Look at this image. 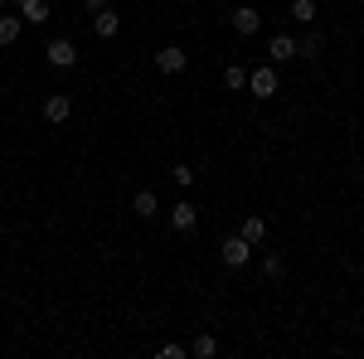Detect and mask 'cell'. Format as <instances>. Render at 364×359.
<instances>
[{
  "label": "cell",
  "mask_w": 364,
  "mask_h": 359,
  "mask_svg": "<svg viewBox=\"0 0 364 359\" xmlns=\"http://www.w3.org/2000/svg\"><path fill=\"white\" fill-rule=\"evenodd\" d=\"M44 58H49V68H78V44L58 34V39L44 44Z\"/></svg>",
  "instance_id": "obj_1"
},
{
  "label": "cell",
  "mask_w": 364,
  "mask_h": 359,
  "mask_svg": "<svg viewBox=\"0 0 364 359\" xmlns=\"http://www.w3.org/2000/svg\"><path fill=\"white\" fill-rule=\"evenodd\" d=\"M248 92H252V97H272V92H277V63L252 68V73H248Z\"/></svg>",
  "instance_id": "obj_2"
},
{
  "label": "cell",
  "mask_w": 364,
  "mask_h": 359,
  "mask_svg": "<svg viewBox=\"0 0 364 359\" xmlns=\"http://www.w3.org/2000/svg\"><path fill=\"white\" fill-rule=\"evenodd\" d=\"M185 49H175V44H166L161 54H156V73H166V78H175V73H185Z\"/></svg>",
  "instance_id": "obj_3"
},
{
  "label": "cell",
  "mask_w": 364,
  "mask_h": 359,
  "mask_svg": "<svg viewBox=\"0 0 364 359\" xmlns=\"http://www.w3.org/2000/svg\"><path fill=\"white\" fill-rule=\"evenodd\" d=\"M219 257H224L228 267H243V262L252 257V243L243 238V233H238V238H224V248H219Z\"/></svg>",
  "instance_id": "obj_4"
},
{
  "label": "cell",
  "mask_w": 364,
  "mask_h": 359,
  "mask_svg": "<svg viewBox=\"0 0 364 359\" xmlns=\"http://www.w3.org/2000/svg\"><path fill=\"white\" fill-rule=\"evenodd\" d=\"M117 29H122V15H117L112 5H102L97 20H92V34H97V39H117Z\"/></svg>",
  "instance_id": "obj_5"
},
{
  "label": "cell",
  "mask_w": 364,
  "mask_h": 359,
  "mask_svg": "<svg viewBox=\"0 0 364 359\" xmlns=\"http://www.w3.org/2000/svg\"><path fill=\"white\" fill-rule=\"evenodd\" d=\"M233 29H238L243 39H252V34L262 29V15H257L252 5H238V10H233Z\"/></svg>",
  "instance_id": "obj_6"
},
{
  "label": "cell",
  "mask_w": 364,
  "mask_h": 359,
  "mask_svg": "<svg viewBox=\"0 0 364 359\" xmlns=\"http://www.w3.org/2000/svg\"><path fill=\"white\" fill-rule=\"evenodd\" d=\"M68 112H73V97L68 92H54V97H44V122H68Z\"/></svg>",
  "instance_id": "obj_7"
},
{
  "label": "cell",
  "mask_w": 364,
  "mask_h": 359,
  "mask_svg": "<svg viewBox=\"0 0 364 359\" xmlns=\"http://www.w3.org/2000/svg\"><path fill=\"white\" fill-rule=\"evenodd\" d=\"M49 15H54L49 0H20V20L25 25H49Z\"/></svg>",
  "instance_id": "obj_8"
},
{
  "label": "cell",
  "mask_w": 364,
  "mask_h": 359,
  "mask_svg": "<svg viewBox=\"0 0 364 359\" xmlns=\"http://www.w3.org/2000/svg\"><path fill=\"white\" fill-rule=\"evenodd\" d=\"M170 228H175V233H190V228H195V204H190V199H180V204L170 209Z\"/></svg>",
  "instance_id": "obj_9"
},
{
  "label": "cell",
  "mask_w": 364,
  "mask_h": 359,
  "mask_svg": "<svg viewBox=\"0 0 364 359\" xmlns=\"http://www.w3.org/2000/svg\"><path fill=\"white\" fill-rule=\"evenodd\" d=\"M267 54H272V63L296 58V39H291V34H272V49H267Z\"/></svg>",
  "instance_id": "obj_10"
},
{
  "label": "cell",
  "mask_w": 364,
  "mask_h": 359,
  "mask_svg": "<svg viewBox=\"0 0 364 359\" xmlns=\"http://www.w3.org/2000/svg\"><path fill=\"white\" fill-rule=\"evenodd\" d=\"M156 209H161V204H156V194H151V190H136V199H132V214H136V219H156Z\"/></svg>",
  "instance_id": "obj_11"
},
{
  "label": "cell",
  "mask_w": 364,
  "mask_h": 359,
  "mask_svg": "<svg viewBox=\"0 0 364 359\" xmlns=\"http://www.w3.org/2000/svg\"><path fill=\"white\" fill-rule=\"evenodd\" d=\"M20 25H25L20 15H0V49H10V44L20 39Z\"/></svg>",
  "instance_id": "obj_12"
},
{
  "label": "cell",
  "mask_w": 364,
  "mask_h": 359,
  "mask_svg": "<svg viewBox=\"0 0 364 359\" xmlns=\"http://www.w3.org/2000/svg\"><path fill=\"white\" fill-rule=\"evenodd\" d=\"M321 49H326V39L311 29L306 39H296V58H321Z\"/></svg>",
  "instance_id": "obj_13"
},
{
  "label": "cell",
  "mask_w": 364,
  "mask_h": 359,
  "mask_svg": "<svg viewBox=\"0 0 364 359\" xmlns=\"http://www.w3.org/2000/svg\"><path fill=\"white\" fill-rule=\"evenodd\" d=\"M243 238H248L252 248H257V243L267 238V219H257V214H248V219H243Z\"/></svg>",
  "instance_id": "obj_14"
},
{
  "label": "cell",
  "mask_w": 364,
  "mask_h": 359,
  "mask_svg": "<svg viewBox=\"0 0 364 359\" xmlns=\"http://www.w3.org/2000/svg\"><path fill=\"white\" fill-rule=\"evenodd\" d=\"M190 355H195V359H214V355H219V340H214V335H195Z\"/></svg>",
  "instance_id": "obj_15"
},
{
  "label": "cell",
  "mask_w": 364,
  "mask_h": 359,
  "mask_svg": "<svg viewBox=\"0 0 364 359\" xmlns=\"http://www.w3.org/2000/svg\"><path fill=\"white\" fill-rule=\"evenodd\" d=\"M224 87H233V92L248 87V68H243V63H228V68H224Z\"/></svg>",
  "instance_id": "obj_16"
},
{
  "label": "cell",
  "mask_w": 364,
  "mask_h": 359,
  "mask_svg": "<svg viewBox=\"0 0 364 359\" xmlns=\"http://www.w3.org/2000/svg\"><path fill=\"white\" fill-rule=\"evenodd\" d=\"M262 277H267V282H282V277H287V262H282L277 252H267V257H262Z\"/></svg>",
  "instance_id": "obj_17"
},
{
  "label": "cell",
  "mask_w": 364,
  "mask_h": 359,
  "mask_svg": "<svg viewBox=\"0 0 364 359\" xmlns=\"http://www.w3.org/2000/svg\"><path fill=\"white\" fill-rule=\"evenodd\" d=\"M291 20L296 25H311L316 20V0H291Z\"/></svg>",
  "instance_id": "obj_18"
},
{
  "label": "cell",
  "mask_w": 364,
  "mask_h": 359,
  "mask_svg": "<svg viewBox=\"0 0 364 359\" xmlns=\"http://www.w3.org/2000/svg\"><path fill=\"white\" fill-rule=\"evenodd\" d=\"M170 180H175L180 190H190V185H195V166H175V170H170Z\"/></svg>",
  "instance_id": "obj_19"
},
{
  "label": "cell",
  "mask_w": 364,
  "mask_h": 359,
  "mask_svg": "<svg viewBox=\"0 0 364 359\" xmlns=\"http://www.w3.org/2000/svg\"><path fill=\"white\" fill-rule=\"evenodd\" d=\"M190 355V345H161V359H185Z\"/></svg>",
  "instance_id": "obj_20"
},
{
  "label": "cell",
  "mask_w": 364,
  "mask_h": 359,
  "mask_svg": "<svg viewBox=\"0 0 364 359\" xmlns=\"http://www.w3.org/2000/svg\"><path fill=\"white\" fill-rule=\"evenodd\" d=\"M87 10H92V15H97V10H102V5H107V0H83Z\"/></svg>",
  "instance_id": "obj_21"
},
{
  "label": "cell",
  "mask_w": 364,
  "mask_h": 359,
  "mask_svg": "<svg viewBox=\"0 0 364 359\" xmlns=\"http://www.w3.org/2000/svg\"><path fill=\"white\" fill-rule=\"evenodd\" d=\"M0 5H10V0H0Z\"/></svg>",
  "instance_id": "obj_22"
}]
</instances>
